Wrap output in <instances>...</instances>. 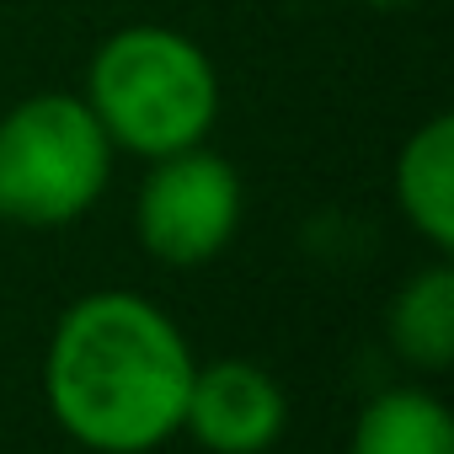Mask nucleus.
<instances>
[{
    "label": "nucleus",
    "mask_w": 454,
    "mask_h": 454,
    "mask_svg": "<svg viewBox=\"0 0 454 454\" xmlns=\"http://www.w3.org/2000/svg\"><path fill=\"white\" fill-rule=\"evenodd\" d=\"M192 369L182 326L155 300L134 289H97L54 321L43 395L81 449L150 454L182 433Z\"/></svg>",
    "instance_id": "1"
},
{
    "label": "nucleus",
    "mask_w": 454,
    "mask_h": 454,
    "mask_svg": "<svg viewBox=\"0 0 454 454\" xmlns=\"http://www.w3.org/2000/svg\"><path fill=\"white\" fill-rule=\"evenodd\" d=\"M86 107L113 150L160 160L208 139L219 118V75L187 33L134 22L91 54Z\"/></svg>",
    "instance_id": "2"
},
{
    "label": "nucleus",
    "mask_w": 454,
    "mask_h": 454,
    "mask_svg": "<svg viewBox=\"0 0 454 454\" xmlns=\"http://www.w3.org/2000/svg\"><path fill=\"white\" fill-rule=\"evenodd\" d=\"M113 176V139L86 97L38 91L0 118V219L54 231L81 219Z\"/></svg>",
    "instance_id": "3"
},
{
    "label": "nucleus",
    "mask_w": 454,
    "mask_h": 454,
    "mask_svg": "<svg viewBox=\"0 0 454 454\" xmlns=\"http://www.w3.org/2000/svg\"><path fill=\"white\" fill-rule=\"evenodd\" d=\"M241 171L224 155L203 145L160 155L134 198L139 247L166 268H203L241 231Z\"/></svg>",
    "instance_id": "4"
},
{
    "label": "nucleus",
    "mask_w": 454,
    "mask_h": 454,
    "mask_svg": "<svg viewBox=\"0 0 454 454\" xmlns=\"http://www.w3.org/2000/svg\"><path fill=\"white\" fill-rule=\"evenodd\" d=\"M284 422H289L284 385L262 364L219 358L192 369L182 433L208 454H262L284 438Z\"/></svg>",
    "instance_id": "5"
},
{
    "label": "nucleus",
    "mask_w": 454,
    "mask_h": 454,
    "mask_svg": "<svg viewBox=\"0 0 454 454\" xmlns=\"http://www.w3.org/2000/svg\"><path fill=\"white\" fill-rule=\"evenodd\" d=\"M395 203L411 231L433 247H454V123L449 113L427 118L395 155Z\"/></svg>",
    "instance_id": "6"
},
{
    "label": "nucleus",
    "mask_w": 454,
    "mask_h": 454,
    "mask_svg": "<svg viewBox=\"0 0 454 454\" xmlns=\"http://www.w3.org/2000/svg\"><path fill=\"white\" fill-rule=\"evenodd\" d=\"M385 332H390V348L411 369L443 374L454 364V268L433 262V268L411 273L390 300Z\"/></svg>",
    "instance_id": "7"
},
{
    "label": "nucleus",
    "mask_w": 454,
    "mask_h": 454,
    "mask_svg": "<svg viewBox=\"0 0 454 454\" xmlns=\"http://www.w3.org/2000/svg\"><path fill=\"white\" fill-rule=\"evenodd\" d=\"M348 454H454V417L417 385L380 390L358 411Z\"/></svg>",
    "instance_id": "8"
},
{
    "label": "nucleus",
    "mask_w": 454,
    "mask_h": 454,
    "mask_svg": "<svg viewBox=\"0 0 454 454\" xmlns=\"http://www.w3.org/2000/svg\"><path fill=\"white\" fill-rule=\"evenodd\" d=\"M369 6H406V0H369Z\"/></svg>",
    "instance_id": "9"
}]
</instances>
